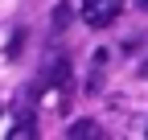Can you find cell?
Returning a JSON list of instances; mask_svg holds the SVG:
<instances>
[{"instance_id":"cell-1","label":"cell","mask_w":148,"mask_h":140,"mask_svg":"<svg viewBox=\"0 0 148 140\" xmlns=\"http://www.w3.org/2000/svg\"><path fill=\"white\" fill-rule=\"evenodd\" d=\"M119 12H123V0H82V21H86L90 29L111 25Z\"/></svg>"},{"instance_id":"cell-2","label":"cell","mask_w":148,"mask_h":140,"mask_svg":"<svg viewBox=\"0 0 148 140\" xmlns=\"http://www.w3.org/2000/svg\"><path fill=\"white\" fill-rule=\"evenodd\" d=\"M66 136H70V140H74V136H90V140H99L103 128L95 124V119H74V124H66Z\"/></svg>"},{"instance_id":"cell-3","label":"cell","mask_w":148,"mask_h":140,"mask_svg":"<svg viewBox=\"0 0 148 140\" xmlns=\"http://www.w3.org/2000/svg\"><path fill=\"white\" fill-rule=\"evenodd\" d=\"M33 132H37V124H33V111H21V119H16V128H12L8 136H12V140H29Z\"/></svg>"},{"instance_id":"cell-4","label":"cell","mask_w":148,"mask_h":140,"mask_svg":"<svg viewBox=\"0 0 148 140\" xmlns=\"http://www.w3.org/2000/svg\"><path fill=\"white\" fill-rule=\"evenodd\" d=\"M66 21H70V4H58L53 8V29H66Z\"/></svg>"},{"instance_id":"cell-5","label":"cell","mask_w":148,"mask_h":140,"mask_svg":"<svg viewBox=\"0 0 148 140\" xmlns=\"http://www.w3.org/2000/svg\"><path fill=\"white\" fill-rule=\"evenodd\" d=\"M140 78H148V58H144V66H140Z\"/></svg>"},{"instance_id":"cell-6","label":"cell","mask_w":148,"mask_h":140,"mask_svg":"<svg viewBox=\"0 0 148 140\" xmlns=\"http://www.w3.org/2000/svg\"><path fill=\"white\" fill-rule=\"evenodd\" d=\"M140 12H148V0H140Z\"/></svg>"}]
</instances>
